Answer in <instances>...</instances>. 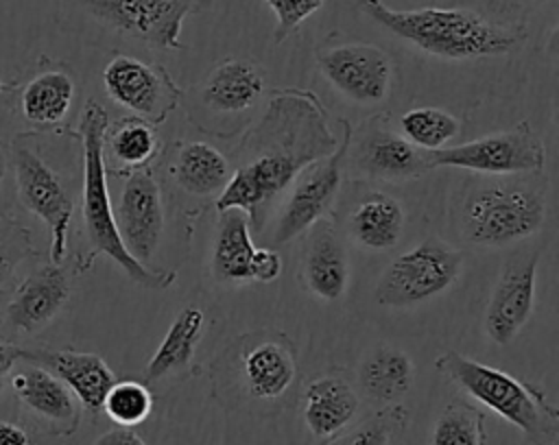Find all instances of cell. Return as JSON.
<instances>
[{
  "instance_id": "cell-1",
  "label": "cell",
  "mask_w": 559,
  "mask_h": 445,
  "mask_svg": "<svg viewBox=\"0 0 559 445\" xmlns=\"http://www.w3.org/2000/svg\"><path fill=\"white\" fill-rule=\"evenodd\" d=\"M336 148L319 100L301 89L273 96L264 118L236 151L238 166L216 196V209H240L258 227L262 207L312 161Z\"/></svg>"
},
{
  "instance_id": "cell-2",
  "label": "cell",
  "mask_w": 559,
  "mask_h": 445,
  "mask_svg": "<svg viewBox=\"0 0 559 445\" xmlns=\"http://www.w3.org/2000/svg\"><path fill=\"white\" fill-rule=\"evenodd\" d=\"M376 24L432 57L465 61L515 50L526 33L522 24H502L472 9H391L382 0H356Z\"/></svg>"
},
{
  "instance_id": "cell-3",
  "label": "cell",
  "mask_w": 559,
  "mask_h": 445,
  "mask_svg": "<svg viewBox=\"0 0 559 445\" xmlns=\"http://www.w3.org/2000/svg\"><path fill=\"white\" fill-rule=\"evenodd\" d=\"M546 177H493L467 183L456 207L461 238L474 246H507L533 236L546 218Z\"/></svg>"
},
{
  "instance_id": "cell-4",
  "label": "cell",
  "mask_w": 559,
  "mask_h": 445,
  "mask_svg": "<svg viewBox=\"0 0 559 445\" xmlns=\"http://www.w3.org/2000/svg\"><path fill=\"white\" fill-rule=\"evenodd\" d=\"M109 127L107 111L96 103L87 100L79 120V135L83 146V225L92 246V257L105 253L124 275L144 288H168L177 279L173 270H153L138 262L122 244L114 220V203L107 190L105 170V131Z\"/></svg>"
},
{
  "instance_id": "cell-5",
  "label": "cell",
  "mask_w": 559,
  "mask_h": 445,
  "mask_svg": "<svg viewBox=\"0 0 559 445\" xmlns=\"http://www.w3.org/2000/svg\"><path fill=\"white\" fill-rule=\"evenodd\" d=\"M435 366L474 401L515 425L531 445L557 443L559 410L539 386L459 351L441 353Z\"/></svg>"
},
{
  "instance_id": "cell-6",
  "label": "cell",
  "mask_w": 559,
  "mask_h": 445,
  "mask_svg": "<svg viewBox=\"0 0 559 445\" xmlns=\"http://www.w3.org/2000/svg\"><path fill=\"white\" fill-rule=\"evenodd\" d=\"M463 253L439 238H426L397 255L376 284L380 305L406 308L448 290L461 275Z\"/></svg>"
},
{
  "instance_id": "cell-7",
  "label": "cell",
  "mask_w": 559,
  "mask_h": 445,
  "mask_svg": "<svg viewBox=\"0 0 559 445\" xmlns=\"http://www.w3.org/2000/svg\"><path fill=\"white\" fill-rule=\"evenodd\" d=\"M432 168H463L489 177L535 175L546 164V146L528 122L456 146L426 151Z\"/></svg>"
},
{
  "instance_id": "cell-8",
  "label": "cell",
  "mask_w": 559,
  "mask_h": 445,
  "mask_svg": "<svg viewBox=\"0 0 559 445\" xmlns=\"http://www.w3.org/2000/svg\"><path fill=\"white\" fill-rule=\"evenodd\" d=\"M87 17L153 48H181L183 20L212 0H72Z\"/></svg>"
},
{
  "instance_id": "cell-9",
  "label": "cell",
  "mask_w": 559,
  "mask_h": 445,
  "mask_svg": "<svg viewBox=\"0 0 559 445\" xmlns=\"http://www.w3.org/2000/svg\"><path fill=\"white\" fill-rule=\"evenodd\" d=\"M349 137H352V131L349 127H345L343 142L336 144V148L328 157L308 164L293 179L290 194L284 201L271 233V246L290 242L293 238L308 231L317 220H321L330 212L341 190L343 161L349 148Z\"/></svg>"
},
{
  "instance_id": "cell-10",
  "label": "cell",
  "mask_w": 559,
  "mask_h": 445,
  "mask_svg": "<svg viewBox=\"0 0 559 445\" xmlns=\"http://www.w3.org/2000/svg\"><path fill=\"white\" fill-rule=\"evenodd\" d=\"M13 172L20 203L50 229V262L61 264L74 203L57 172L24 142L13 144Z\"/></svg>"
},
{
  "instance_id": "cell-11",
  "label": "cell",
  "mask_w": 559,
  "mask_h": 445,
  "mask_svg": "<svg viewBox=\"0 0 559 445\" xmlns=\"http://www.w3.org/2000/svg\"><path fill=\"white\" fill-rule=\"evenodd\" d=\"M323 79L347 100L378 105L389 96L393 65L391 57L376 44L345 41L317 50Z\"/></svg>"
},
{
  "instance_id": "cell-12",
  "label": "cell",
  "mask_w": 559,
  "mask_h": 445,
  "mask_svg": "<svg viewBox=\"0 0 559 445\" xmlns=\"http://www.w3.org/2000/svg\"><path fill=\"white\" fill-rule=\"evenodd\" d=\"M114 220L124 249L138 262L148 264L164 233L162 190L148 164L127 170L124 185L114 205Z\"/></svg>"
},
{
  "instance_id": "cell-13",
  "label": "cell",
  "mask_w": 559,
  "mask_h": 445,
  "mask_svg": "<svg viewBox=\"0 0 559 445\" xmlns=\"http://www.w3.org/2000/svg\"><path fill=\"white\" fill-rule=\"evenodd\" d=\"M107 94L138 118L151 124L164 122L179 103L181 89L162 65L140 61L129 55H116L103 70Z\"/></svg>"
},
{
  "instance_id": "cell-14",
  "label": "cell",
  "mask_w": 559,
  "mask_h": 445,
  "mask_svg": "<svg viewBox=\"0 0 559 445\" xmlns=\"http://www.w3.org/2000/svg\"><path fill=\"white\" fill-rule=\"evenodd\" d=\"M349 161L358 175L380 181H408L432 170L426 151L389 129L382 113L360 124Z\"/></svg>"
},
{
  "instance_id": "cell-15",
  "label": "cell",
  "mask_w": 559,
  "mask_h": 445,
  "mask_svg": "<svg viewBox=\"0 0 559 445\" xmlns=\"http://www.w3.org/2000/svg\"><path fill=\"white\" fill-rule=\"evenodd\" d=\"M539 253V249L515 253L493 286L485 310V332L496 345H509L533 314Z\"/></svg>"
},
{
  "instance_id": "cell-16",
  "label": "cell",
  "mask_w": 559,
  "mask_h": 445,
  "mask_svg": "<svg viewBox=\"0 0 559 445\" xmlns=\"http://www.w3.org/2000/svg\"><path fill=\"white\" fill-rule=\"evenodd\" d=\"M70 297L68 273L59 264L35 268L15 290L2 323L11 332H37L48 325Z\"/></svg>"
},
{
  "instance_id": "cell-17",
  "label": "cell",
  "mask_w": 559,
  "mask_h": 445,
  "mask_svg": "<svg viewBox=\"0 0 559 445\" xmlns=\"http://www.w3.org/2000/svg\"><path fill=\"white\" fill-rule=\"evenodd\" d=\"M22 360L39 364L57 375L90 412H100L109 386L116 382L114 371L98 353L87 351H50L22 349Z\"/></svg>"
},
{
  "instance_id": "cell-18",
  "label": "cell",
  "mask_w": 559,
  "mask_h": 445,
  "mask_svg": "<svg viewBox=\"0 0 559 445\" xmlns=\"http://www.w3.org/2000/svg\"><path fill=\"white\" fill-rule=\"evenodd\" d=\"M17 399L44 421L52 434L68 436L79 425V404L72 390L48 369L31 364L11 375Z\"/></svg>"
},
{
  "instance_id": "cell-19",
  "label": "cell",
  "mask_w": 559,
  "mask_h": 445,
  "mask_svg": "<svg viewBox=\"0 0 559 445\" xmlns=\"http://www.w3.org/2000/svg\"><path fill=\"white\" fill-rule=\"evenodd\" d=\"M301 277L306 288L321 301H336L347 290V253L328 218L310 227L301 255Z\"/></svg>"
},
{
  "instance_id": "cell-20",
  "label": "cell",
  "mask_w": 559,
  "mask_h": 445,
  "mask_svg": "<svg viewBox=\"0 0 559 445\" xmlns=\"http://www.w3.org/2000/svg\"><path fill=\"white\" fill-rule=\"evenodd\" d=\"M358 406L356 390L338 375L312 380L301 395L304 423L317 438H332L345 430L354 421Z\"/></svg>"
},
{
  "instance_id": "cell-21",
  "label": "cell",
  "mask_w": 559,
  "mask_h": 445,
  "mask_svg": "<svg viewBox=\"0 0 559 445\" xmlns=\"http://www.w3.org/2000/svg\"><path fill=\"white\" fill-rule=\"evenodd\" d=\"M295 373L293 347L284 338L260 340L242 356L245 386L255 399H277L293 384Z\"/></svg>"
},
{
  "instance_id": "cell-22",
  "label": "cell",
  "mask_w": 559,
  "mask_h": 445,
  "mask_svg": "<svg viewBox=\"0 0 559 445\" xmlns=\"http://www.w3.org/2000/svg\"><path fill=\"white\" fill-rule=\"evenodd\" d=\"M404 229V207L386 192H367L349 214V233L367 251L393 249Z\"/></svg>"
},
{
  "instance_id": "cell-23",
  "label": "cell",
  "mask_w": 559,
  "mask_h": 445,
  "mask_svg": "<svg viewBox=\"0 0 559 445\" xmlns=\"http://www.w3.org/2000/svg\"><path fill=\"white\" fill-rule=\"evenodd\" d=\"M264 79L260 70L242 59H225L218 63L201 87V98L214 111H245L262 96Z\"/></svg>"
},
{
  "instance_id": "cell-24",
  "label": "cell",
  "mask_w": 559,
  "mask_h": 445,
  "mask_svg": "<svg viewBox=\"0 0 559 445\" xmlns=\"http://www.w3.org/2000/svg\"><path fill=\"white\" fill-rule=\"evenodd\" d=\"M255 253L249 216L240 209H223L212 251V270L216 279L229 284L251 281V257Z\"/></svg>"
},
{
  "instance_id": "cell-25",
  "label": "cell",
  "mask_w": 559,
  "mask_h": 445,
  "mask_svg": "<svg viewBox=\"0 0 559 445\" xmlns=\"http://www.w3.org/2000/svg\"><path fill=\"white\" fill-rule=\"evenodd\" d=\"M173 177L194 196H218L229 179V159L205 142H181L173 159Z\"/></svg>"
},
{
  "instance_id": "cell-26",
  "label": "cell",
  "mask_w": 559,
  "mask_h": 445,
  "mask_svg": "<svg viewBox=\"0 0 559 445\" xmlns=\"http://www.w3.org/2000/svg\"><path fill=\"white\" fill-rule=\"evenodd\" d=\"M358 384L362 393L380 404H395L413 384V362L406 351L395 347H378L365 356L358 366Z\"/></svg>"
},
{
  "instance_id": "cell-27",
  "label": "cell",
  "mask_w": 559,
  "mask_h": 445,
  "mask_svg": "<svg viewBox=\"0 0 559 445\" xmlns=\"http://www.w3.org/2000/svg\"><path fill=\"white\" fill-rule=\"evenodd\" d=\"M203 325H205L203 312L197 305H186L175 316L166 336L162 338L155 353L146 362L144 380L146 382H157V380L188 366V362L192 360L194 349L201 340Z\"/></svg>"
},
{
  "instance_id": "cell-28",
  "label": "cell",
  "mask_w": 559,
  "mask_h": 445,
  "mask_svg": "<svg viewBox=\"0 0 559 445\" xmlns=\"http://www.w3.org/2000/svg\"><path fill=\"white\" fill-rule=\"evenodd\" d=\"M74 98V81L66 72H41L22 92V113L39 127L59 124Z\"/></svg>"
},
{
  "instance_id": "cell-29",
  "label": "cell",
  "mask_w": 559,
  "mask_h": 445,
  "mask_svg": "<svg viewBox=\"0 0 559 445\" xmlns=\"http://www.w3.org/2000/svg\"><path fill=\"white\" fill-rule=\"evenodd\" d=\"M157 135L144 118H122L105 131V146L111 159L127 170L146 166L157 153Z\"/></svg>"
},
{
  "instance_id": "cell-30",
  "label": "cell",
  "mask_w": 559,
  "mask_h": 445,
  "mask_svg": "<svg viewBox=\"0 0 559 445\" xmlns=\"http://www.w3.org/2000/svg\"><path fill=\"white\" fill-rule=\"evenodd\" d=\"M400 129L413 146L421 151H437L459 135L461 122L445 109L415 107L402 116Z\"/></svg>"
},
{
  "instance_id": "cell-31",
  "label": "cell",
  "mask_w": 559,
  "mask_h": 445,
  "mask_svg": "<svg viewBox=\"0 0 559 445\" xmlns=\"http://www.w3.org/2000/svg\"><path fill=\"white\" fill-rule=\"evenodd\" d=\"M430 445H485V414L467 401L448 404L435 421Z\"/></svg>"
},
{
  "instance_id": "cell-32",
  "label": "cell",
  "mask_w": 559,
  "mask_h": 445,
  "mask_svg": "<svg viewBox=\"0 0 559 445\" xmlns=\"http://www.w3.org/2000/svg\"><path fill=\"white\" fill-rule=\"evenodd\" d=\"M153 408V395L144 382L135 380H122L114 382L103 399L105 414L118 425V428H133L146 421Z\"/></svg>"
},
{
  "instance_id": "cell-33",
  "label": "cell",
  "mask_w": 559,
  "mask_h": 445,
  "mask_svg": "<svg viewBox=\"0 0 559 445\" xmlns=\"http://www.w3.org/2000/svg\"><path fill=\"white\" fill-rule=\"evenodd\" d=\"M408 410L404 406L389 404L354 428L349 432L336 436L330 445H391L393 438L406 428Z\"/></svg>"
},
{
  "instance_id": "cell-34",
  "label": "cell",
  "mask_w": 559,
  "mask_h": 445,
  "mask_svg": "<svg viewBox=\"0 0 559 445\" xmlns=\"http://www.w3.org/2000/svg\"><path fill=\"white\" fill-rule=\"evenodd\" d=\"M325 0H266L271 11L275 13V31L273 41L282 44L286 37H290L306 17H310L314 11L323 7Z\"/></svg>"
},
{
  "instance_id": "cell-35",
  "label": "cell",
  "mask_w": 559,
  "mask_h": 445,
  "mask_svg": "<svg viewBox=\"0 0 559 445\" xmlns=\"http://www.w3.org/2000/svg\"><path fill=\"white\" fill-rule=\"evenodd\" d=\"M546 0H483L485 9L489 11L491 20L502 22V24H520L518 20L544 4Z\"/></svg>"
},
{
  "instance_id": "cell-36",
  "label": "cell",
  "mask_w": 559,
  "mask_h": 445,
  "mask_svg": "<svg viewBox=\"0 0 559 445\" xmlns=\"http://www.w3.org/2000/svg\"><path fill=\"white\" fill-rule=\"evenodd\" d=\"M282 273V257L273 246L255 249L251 257V281H275Z\"/></svg>"
},
{
  "instance_id": "cell-37",
  "label": "cell",
  "mask_w": 559,
  "mask_h": 445,
  "mask_svg": "<svg viewBox=\"0 0 559 445\" xmlns=\"http://www.w3.org/2000/svg\"><path fill=\"white\" fill-rule=\"evenodd\" d=\"M94 445H146L131 428H114L100 434Z\"/></svg>"
},
{
  "instance_id": "cell-38",
  "label": "cell",
  "mask_w": 559,
  "mask_h": 445,
  "mask_svg": "<svg viewBox=\"0 0 559 445\" xmlns=\"http://www.w3.org/2000/svg\"><path fill=\"white\" fill-rule=\"evenodd\" d=\"M17 360H22V347L0 340V393L4 388V380H7L9 371L15 366Z\"/></svg>"
},
{
  "instance_id": "cell-39",
  "label": "cell",
  "mask_w": 559,
  "mask_h": 445,
  "mask_svg": "<svg viewBox=\"0 0 559 445\" xmlns=\"http://www.w3.org/2000/svg\"><path fill=\"white\" fill-rule=\"evenodd\" d=\"M0 445H28V434L9 421H0Z\"/></svg>"
},
{
  "instance_id": "cell-40",
  "label": "cell",
  "mask_w": 559,
  "mask_h": 445,
  "mask_svg": "<svg viewBox=\"0 0 559 445\" xmlns=\"http://www.w3.org/2000/svg\"><path fill=\"white\" fill-rule=\"evenodd\" d=\"M11 260L7 257V253L0 249V286L11 277Z\"/></svg>"
},
{
  "instance_id": "cell-41",
  "label": "cell",
  "mask_w": 559,
  "mask_h": 445,
  "mask_svg": "<svg viewBox=\"0 0 559 445\" xmlns=\"http://www.w3.org/2000/svg\"><path fill=\"white\" fill-rule=\"evenodd\" d=\"M4 175H7V159H4V155H2V151H0V190H2V179H4Z\"/></svg>"
},
{
  "instance_id": "cell-42",
  "label": "cell",
  "mask_w": 559,
  "mask_h": 445,
  "mask_svg": "<svg viewBox=\"0 0 559 445\" xmlns=\"http://www.w3.org/2000/svg\"><path fill=\"white\" fill-rule=\"evenodd\" d=\"M7 89H9V85H7V83L0 79V96H2Z\"/></svg>"
}]
</instances>
